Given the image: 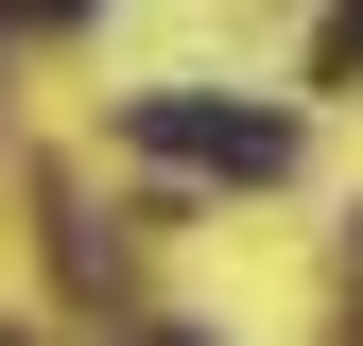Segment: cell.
<instances>
[{
	"mask_svg": "<svg viewBox=\"0 0 363 346\" xmlns=\"http://www.w3.org/2000/svg\"><path fill=\"white\" fill-rule=\"evenodd\" d=\"M139 156L242 173V191H259V173H294V121H277V104H191V86H156V104H139Z\"/></svg>",
	"mask_w": 363,
	"mask_h": 346,
	"instance_id": "cell-1",
	"label": "cell"
},
{
	"mask_svg": "<svg viewBox=\"0 0 363 346\" xmlns=\"http://www.w3.org/2000/svg\"><path fill=\"white\" fill-rule=\"evenodd\" d=\"M18 18H86V0H18Z\"/></svg>",
	"mask_w": 363,
	"mask_h": 346,
	"instance_id": "cell-2",
	"label": "cell"
}]
</instances>
